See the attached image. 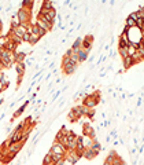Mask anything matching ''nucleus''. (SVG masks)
Here are the masks:
<instances>
[{"label":"nucleus","instance_id":"7","mask_svg":"<svg viewBox=\"0 0 144 165\" xmlns=\"http://www.w3.org/2000/svg\"><path fill=\"white\" fill-rule=\"evenodd\" d=\"M51 153H55V154H66V149H64L63 144L58 143V142H54L52 146H51Z\"/></svg>","mask_w":144,"mask_h":165},{"label":"nucleus","instance_id":"40","mask_svg":"<svg viewBox=\"0 0 144 165\" xmlns=\"http://www.w3.org/2000/svg\"><path fill=\"white\" fill-rule=\"evenodd\" d=\"M111 140V136H110V135H107V136H106V142H110Z\"/></svg>","mask_w":144,"mask_h":165},{"label":"nucleus","instance_id":"1","mask_svg":"<svg viewBox=\"0 0 144 165\" xmlns=\"http://www.w3.org/2000/svg\"><path fill=\"white\" fill-rule=\"evenodd\" d=\"M30 18H32V11H28L25 8H19L16 11V19H18L19 25L30 24Z\"/></svg>","mask_w":144,"mask_h":165},{"label":"nucleus","instance_id":"18","mask_svg":"<svg viewBox=\"0 0 144 165\" xmlns=\"http://www.w3.org/2000/svg\"><path fill=\"white\" fill-rule=\"evenodd\" d=\"M91 149L93 150L95 153H100V150H102V144L99 143V140H97V138H93V143L91 144Z\"/></svg>","mask_w":144,"mask_h":165},{"label":"nucleus","instance_id":"34","mask_svg":"<svg viewBox=\"0 0 144 165\" xmlns=\"http://www.w3.org/2000/svg\"><path fill=\"white\" fill-rule=\"evenodd\" d=\"M72 54H73V50H72V48H69V50H67L63 55H64V56H69V58H70V55H72Z\"/></svg>","mask_w":144,"mask_h":165},{"label":"nucleus","instance_id":"19","mask_svg":"<svg viewBox=\"0 0 144 165\" xmlns=\"http://www.w3.org/2000/svg\"><path fill=\"white\" fill-rule=\"evenodd\" d=\"M76 138H77V135L74 134V131H66V143L76 142Z\"/></svg>","mask_w":144,"mask_h":165},{"label":"nucleus","instance_id":"35","mask_svg":"<svg viewBox=\"0 0 144 165\" xmlns=\"http://www.w3.org/2000/svg\"><path fill=\"white\" fill-rule=\"evenodd\" d=\"M60 94H62V91H58V92H56V94L52 96V101H55V99H56V98H58V96H59Z\"/></svg>","mask_w":144,"mask_h":165},{"label":"nucleus","instance_id":"38","mask_svg":"<svg viewBox=\"0 0 144 165\" xmlns=\"http://www.w3.org/2000/svg\"><path fill=\"white\" fill-rule=\"evenodd\" d=\"M137 149H139V153L141 154L143 153V144H140V147H137Z\"/></svg>","mask_w":144,"mask_h":165},{"label":"nucleus","instance_id":"2","mask_svg":"<svg viewBox=\"0 0 144 165\" xmlns=\"http://www.w3.org/2000/svg\"><path fill=\"white\" fill-rule=\"evenodd\" d=\"M0 61H1V65H3V70L4 69H10L11 66H14V61L11 59V52H7L4 50L0 54Z\"/></svg>","mask_w":144,"mask_h":165},{"label":"nucleus","instance_id":"3","mask_svg":"<svg viewBox=\"0 0 144 165\" xmlns=\"http://www.w3.org/2000/svg\"><path fill=\"white\" fill-rule=\"evenodd\" d=\"M92 44H93V36L92 34H87L85 37H82V40H81V50L89 52L92 50Z\"/></svg>","mask_w":144,"mask_h":165},{"label":"nucleus","instance_id":"39","mask_svg":"<svg viewBox=\"0 0 144 165\" xmlns=\"http://www.w3.org/2000/svg\"><path fill=\"white\" fill-rule=\"evenodd\" d=\"M103 125H104V127H108V125H110V121H108V120H107V121H104Z\"/></svg>","mask_w":144,"mask_h":165},{"label":"nucleus","instance_id":"33","mask_svg":"<svg viewBox=\"0 0 144 165\" xmlns=\"http://www.w3.org/2000/svg\"><path fill=\"white\" fill-rule=\"evenodd\" d=\"M67 164V161H66V158H62V160H59V161H58V162H56V164H54V165H66Z\"/></svg>","mask_w":144,"mask_h":165},{"label":"nucleus","instance_id":"14","mask_svg":"<svg viewBox=\"0 0 144 165\" xmlns=\"http://www.w3.org/2000/svg\"><path fill=\"white\" fill-rule=\"evenodd\" d=\"M28 105H29V101H26V102H25L24 105H22V106H21V107H19V109L16 110L15 113H14V116H12V120H11V123H12V121H14V120H15V118H18V117H19V116H21V114H22V113H24V111H25V109H26V107H28Z\"/></svg>","mask_w":144,"mask_h":165},{"label":"nucleus","instance_id":"4","mask_svg":"<svg viewBox=\"0 0 144 165\" xmlns=\"http://www.w3.org/2000/svg\"><path fill=\"white\" fill-rule=\"evenodd\" d=\"M82 136H84V138H89V139H93L96 136L95 128L91 125L89 123H85V124L82 125Z\"/></svg>","mask_w":144,"mask_h":165},{"label":"nucleus","instance_id":"15","mask_svg":"<svg viewBox=\"0 0 144 165\" xmlns=\"http://www.w3.org/2000/svg\"><path fill=\"white\" fill-rule=\"evenodd\" d=\"M122 63H124V69H130L133 65H136L132 56H126V58H124V59H122Z\"/></svg>","mask_w":144,"mask_h":165},{"label":"nucleus","instance_id":"12","mask_svg":"<svg viewBox=\"0 0 144 165\" xmlns=\"http://www.w3.org/2000/svg\"><path fill=\"white\" fill-rule=\"evenodd\" d=\"M88 54L87 51H84V50H78V52H77V56H78V65L82 62H85V61H88Z\"/></svg>","mask_w":144,"mask_h":165},{"label":"nucleus","instance_id":"30","mask_svg":"<svg viewBox=\"0 0 144 165\" xmlns=\"http://www.w3.org/2000/svg\"><path fill=\"white\" fill-rule=\"evenodd\" d=\"M6 153H7V150L3 149V147L0 146V164L3 162V158H4V154H6Z\"/></svg>","mask_w":144,"mask_h":165},{"label":"nucleus","instance_id":"46","mask_svg":"<svg viewBox=\"0 0 144 165\" xmlns=\"http://www.w3.org/2000/svg\"><path fill=\"white\" fill-rule=\"evenodd\" d=\"M11 165H12V164H11Z\"/></svg>","mask_w":144,"mask_h":165},{"label":"nucleus","instance_id":"13","mask_svg":"<svg viewBox=\"0 0 144 165\" xmlns=\"http://www.w3.org/2000/svg\"><path fill=\"white\" fill-rule=\"evenodd\" d=\"M15 65V70L18 73V77H24L25 74V70H26V66H25V63H14Z\"/></svg>","mask_w":144,"mask_h":165},{"label":"nucleus","instance_id":"5","mask_svg":"<svg viewBox=\"0 0 144 165\" xmlns=\"http://www.w3.org/2000/svg\"><path fill=\"white\" fill-rule=\"evenodd\" d=\"M81 105L85 106V107H88V109H95L96 106L99 105V102H97L96 99H93L89 94H87L85 96H84V99H82V103H81Z\"/></svg>","mask_w":144,"mask_h":165},{"label":"nucleus","instance_id":"45","mask_svg":"<svg viewBox=\"0 0 144 165\" xmlns=\"http://www.w3.org/2000/svg\"><path fill=\"white\" fill-rule=\"evenodd\" d=\"M45 165H54V164H52V162H51V164H45Z\"/></svg>","mask_w":144,"mask_h":165},{"label":"nucleus","instance_id":"16","mask_svg":"<svg viewBox=\"0 0 144 165\" xmlns=\"http://www.w3.org/2000/svg\"><path fill=\"white\" fill-rule=\"evenodd\" d=\"M19 8H25L28 11H32L33 10V6H34V1H30V0H25V1H21L19 3Z\"/></svg>","mask_w":144,"mask_h":165},{"label":"nucleus","instance_id":"6","mask_svg":"<svg viewBox=\"0 0 144 165\" xmlns=\"http://www.w3.org/2000/svg\"><path fill=\"white\" fill-rule=\"evenodd\" d=\"M66 128H64V125L59 129V132L56 134V136H55V142H58V143H60V144H66Z\"/></svg>","mask_w":144,"mask_h":165},{"label":"nucleus","instance_id":"31","mask_svg":"<svg viewBox=\"0 0 144 165\" xmlns=\"http://www.w3.org/2000/svg\"><path fill=\"white\" fill-rule=\"evenodd\" d=\"M21 39H22V43H29V40H30V34H29V33H24V36H22Z\"/></svg>","mask_w":144,"mask_h":165},{"label":"nucleus","instance_id":"23","mask_svg":"<svg viewBox=\"0 0 144 165\" xmlns=\"http://www.w3.org/2000/svg\"><path fill=\"white\" fill-rule=\"evenodd\" d=\"M115 157H117V153L114 151V150H111L107 156H106V162H108V164H111L112 161L115 160Z\"/></svg>","mask_w":144,"mask_h":165},{"label":"nucleus","instance_id":"41","mask_svg":"<svg viewBox=\"0 0 144 165\" xmlns=\"http://www.w3.org/2000/svg\"><path fill=\"white\" fill-rule=\"evenodd\" d=\"M0 70H3V65H1V61H0Z\"/></svg>","mask_w":144,"mask_h":165},{"label":"nucleus","instance_id":"25","mask_svg":"<svg viewBox=\"0 0 144 165\" xmlns=\"http://www.w3.org/2000/svg\"><path fill=\"white\" fill-rule=\"evenodd\" d=\"M125 26H128L129 29H130V28H135V26H136V22H135V21H133V19H130V18H126V21H125Z\"/></svg>","mask_w":144,"mask_h":165},{"label":"nucleus","instance_id":"32","mask_svg":"<svg viewBox=\"0 0 144 165\" xmlns=\"http://www.w3.org/2000/svg\"><path fill=\"white\" fill-rule=\"evenodd\" d=\"M85 117H88L89 120H93V118H95V109H91V110H89L88 114H87Z\"/></svg>","mask_w":144,"mask_h":165},{"label":"nucleus","instance_id":"8","mask_svg":"<svg viewBox=\"0 0 144 165\" xmlns=\"http://www.w3.org/2000/svg\"><path fill=\"white\" fill-rule=\"evenodd\" d=\"M36 25H37L40 29L45 30L47 33L49 30H52V29H54V26H52V25L48 24V22H45V21H44V19H41V18H37V19H36Z\"/></svg>","mask_w":144,"mask_h":165},{"label":"nucleus","instance_id":"42","mask_svg":"<svg viewBox=\"0 0 144 165\" xmlns=\"http://www.w3.org/2000/svg\"><path fill=\"white\" fill-rule=\"evenodd\" d=\"M3 102H4V99H3V98H0V105H1Z\"/></svg>","mask_w":144,"mask_h":165},{"label":"nucleus","instance_id":"17","mask_svg":"<svg viewBox=\"0 0 144 165\" xmlns=\"http://www.w3.org/2000/svg\"><path fill=\"white\" fill-rule=\"evenodd\" d=\"M8 85H10V81L6 79V73H4V72H1V73H0V87H1V88H3V91H4Z\"/></svg>","mask_w":144,"mask_h":165},{"label":"nucleus","instance_id":"43","mask_svg":"<svg viewBox=\"0 0 144 165\" xmlns=\"http://www.w3.org/2000/svg\"><path fill=\"white\" fill-rule=\"evenodd\" d=\"M103 165H111V164H108V162H106V161H104V164Z\"/></svg>","mask_w":144,"mask_h":165},{"label":"nucleus","instance_id":"44","mask_svg":"<svg viewBox=\"0 0 144 165\" xmlns=\"http://www.w3.org/2000/svg\"><path fill=\"white\" fill-rule=\"evenodd\" d=\"M0 92H3V88H1V87H0Z\"/></svg>","mask_w":144,"mask_h":165},{"label":"nucleus","instance_id":"36","mask_svg":"<svg viewBox=\"0 0 144 165\" xmlns=\"http://www.w3.org/2000/svg\"><path fill=\"white\" fill-rule=\"evenodd\" d=\"M141 103H143V98H141V96H140V98H139V99H137V106H139V107H140V106H141Z\"/></svg>","mask_w":144,"mask_h":165},{"label":"nucleus","instance_id":"10","mask_svg":"<svg viewBox=\"0 0 144 165\" xmlns=\"http://www.w3.org/2000/svg\"><path fill=\"white\" fill-rule=\"evenodd\" d=\"M97 156V153H95L91 147H85L84 153H82V157H85V160H93Z\"/></svg>","mask_w":144,"mask_h":165},{"label":"nucleus","instance_id":"22","mask_svg":"<svg viewBox=\"0 0 144 165\" xmlns=\"http://www.w3.org/2000/svg\"><path fill=\"white\" fill-rule=\"evenodd\" d=\"M56 15H58V14H56V10H55V7L52 8V10H49V11H48V13H47V17H48V18H49V21H51L52 24H55V18H56Z\"/></svg>","mask_w":144,"mask_h":165},{"label":"nucleus","instance_id":"24","mask_svg":"<svg viewBox=\"0 0 144 165\" xmlns=\"http://www.w3.org/2000/svg\"><path fill=\"white\" fill-rule=\"evenodd\" d=\"M111 165H126V164H125V161H124L120 156H117V157H115V160L111 162Z\"/></svg>","mask_w":144,"mask_h":165},{"label":"nucleus","instance_id":"11","mask_svg":"<svg viewBox=\"0 0 144 165\" xmlns=\"http://www.w3.org/2000/svg\"><path fill=\"white\" fill-rule=\"evenodd\" d=\"M77 68H78V65H73V63H70V65H67V66L62 68V70L64 72V74L70 76V74H73L74 72L77 70Z\"/></svg>","mask_w":144,"mask_h":165},{"label":"nucleus","instance_id":"29","mask_svg":"<svg viewBox=\"0 0 144 165\" xmlns=\"http://www.w3.org/2000/svg\"><path fill=\"white\" fill-rule=\"evenodd\" d=\"M52 161H51V151H48L47 153V156L44 157V160H43V165H45V164H51Z\"/></svg>","mask_w":144,"mask_h":165},{"label":"nucleus","instance_id":"9","mask_svg":"<svg viewBox=\"0 0 144 165\" xmlns=\"http://www.w3.org/2000/svg\"><path fill=\"white\" fill-rule=\"evenodd\" d=\"M16 48H18V46L14 44V43L7 37V39H6V43H4V46H3V50L7 51V52H14V51H16Z\"/></svg>","mask_w":144,"mask_h":165},{"label":"nucleus","instance_id":"28","mask_svg":"<svg viewBox=\"0 0 144 165\" xmlns=\"http://www.w3.org/2000/svg\"><path fill=\"white\" fill-rule=\"evenodd\" d=\"M70 63H72L70 58H69V56H64V55H63V58H62V68L67 66V65H70ZM73 65H74V63H73Z\"/></svg>","mask_w":144,"mask_h":165},{"label":"nucleus","instance_id":"27","mask_svg":"<svg viewBox=\"0 0 144 165\" xmlns=\"http://www.w3.org/2000/svg\"><path fill=\"white\" fill-rule=\"evenodd\" d=\"M39 41H40V37H39V36H30L29 44H30V46H34V44H37Z\"/></svg>","mask_w":144,"mask_h":165},{"label":"nucleus","instance_id":"20","mask_svg":"<svg viewBox=\"0 0 144 165\" xmlns=\"http://www.w3.org/2000/svg\"><path fill=\"white\" fill-rule=\"evenodd\" d=\"M41 8H44V10H47V11H49V10H52L54 8V1H49V0H43L41 1Z\"/></svg>","mask_w":144,"mask_h":165},{"label":"nucleus","instance_id":"37","mask_svg":"<svg viewBox=\"0 0 144 165\" xmlns=\"http://www.w3.org/2000/svg\"><path fill=\"white\" fill-rule=\"evenodd\" d=\"M1 32H3V21L0 19V34H1Z\"/></svg>","mask_w":144,"mask_h":165},{"label":"nucleus","instance_id":"21","mask_svg":"<svg viewBox=\"0 0 144 165\" xmlns=\"http://www.w3.org/2000/svg\"><path fill=\"white\" fill-rule=\"evenodd\" d=\"M81 40H82V37H77V39L74 40V43L72 44L73 52H78V50L81 48Z\"/></svg>","mask_w":144,"mask_h":165},{"label":"nucleus","instance_id":"26","mask_svg":"<svg viewBox=\"0 0 144 165\" xmlns=\"http://www.w3.org/2000/svg\"><path fill=\"white\" fill-rule=\"evenodd\" d=\"M120 51V55H121V58L124 59V58H126V56H129V52H128V47H125V48H121V50H118Z\"/></svg>","mask_w":144,"mask_h":165}]
</instances>
